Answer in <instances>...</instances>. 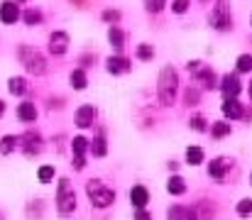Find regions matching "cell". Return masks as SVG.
Returning a JSON list of instances; mask_svg holds the SVG:
<instances>
[{
	"instance_id": "6da1fadb",
	"label": "cell",
	"mask_w": 252,
	"mask_h": 220,
	"mask_svg": "<svg viewBox=\"0 0 252 220\" xmlns=\"http://www.w3.org/2000/svg\"><path fill=\"white\" fill-rule=\"evenodd\" d=\"M157 93H159V103L169 108L176 103V93H179V71L174 66H164L159 71V81H157Z\"/></svg>"
},
{
	"instance_id": "7a4b0ae2",
	"label": "cell",
	"mask_w": 252,
	"mask_h": 220,
	"mask_svg": "<svg viewBox=\"0 0 252 220\" xmlns=\"http://www.w3.org/2000/svg\"><path fill=\"white\" fill-rule=\"evenodd\" d=\"M17 59H20V64H22L27 71L34 73V76L47 73V59H44V54H42V52H37L34 47L22 44V47L17 49Z\"/></svg>"
},
{
	"instance_id": "3957f363",
	"label": "cell",
	"mask_w": 252,
	"mask_h": 220,
	"mask_svg": "<svg viewBox=\"0 0 252 220\" xmlns=\"http://www.w3.org/2000/svg\"><path fill=\"white\" fill-rule=\"evenodd\" d=\"M211 27L216 32H230L233 30V15H230V0H216L211 10Z\"/></svg>"
},
{
	"instance_id": "277c9868",
	"label": "cell",
	"mask_w": 252,
	"mask_h": 220,
	"mask_svg": "<svg viewBox=\"0 0 252 220\" xmlns=\"http://www.w3.org/2000/svg\"><path fill=\"white\" fill-rule=\"evenodd\" d=\"M57 211H59V216H71L76 211V191L69 184V179H62L59 181V189H57Z\"/></svg>"
},
{
	"instance_id": "5b68a950",
	"label": "cell",
	"mask_w": 252,
	"mask_h": 220,
	"mask_svg": "<svg viewBox=\"0 0 252 220\" xmlns=\"http://www.w3.org/2000/svg\"><path fill=\"white\" fill-rule=\"evenodd\" d=\"M86 193L91 198V203L95 208H108L115 201V191H110L108 186H103L100 181H88L86 184Z\"/></svg>"
},
{
	"instance_id": "8992f818",
	"label": "cell",
	"mask_w": 252,
	"mask_h": 220,
	"mask_svg": "<svg viewBox=\"0 0 252 220\" xmlns=\"http://www.w3.org/2000/svg\"><path fill=\"white\" fill-rule=\"evenodd\" d=\"M69 44H71V39H69V34H66V32L57 30V32H52V34H49V54L62 57V54H66V52H69Z\"/></svg>"
},
{
	"instance_id": "52a82bcc",
	"label": "cell",
	"mask_w": 252,
	"mask_h": 220,
	"mask_svg": "<svg viewBox=\"0 0 252 220\" xmlns=\"http://www.w3.org/2000/svg\"><path fill=\"white\" fill-rule=\"evenodd\" d=\"M218 88L225 93V98H238V93L243 91V83L238 81V76H235V73H225V76L220 78Z\"/></svg>"
},
{
	"instance_id": "ba28073f",
	"label": "cell",
	"mask_w": 252,
	"mask_h": 220,
	"mask_svg": "<svg viewBox=\"0 0 252 220\" xmlns=\"http://www.w3.org/2000/svg\"><path fill=\"white\" fill-rule=\"evenodd\" d=\"M20 5H15V0H5L0 2V22L2 25H15L20 20Z\"/></svg>"
},
{
	"instance_id": "9c48e42d",
	"label": "cell",
	"mask_w": 252,
	"mask_h": 220,
	"mask_svg": "<svg viewBox=\"0 0 252 220\" xmlns=\"http://www.w3.org/2000/svg\"><path fill=\"white\" fill-rule=\"evenodd\" d=\"M230 166H233V159L220 157V159H213V161L208 164V174H211L216 181H223V179H225V174L230 171Z\"/></svg>"
},
{
	"instance_id": "30bf717a",
	"label": "cell",
	"mask_w": 252,
	"mask_h": 220,
	"mask_svg": "<svg viewBox=\"0 0 252 220\" xmlns=\"http://www.w3.org/2000/svg\"><path fill=\"white\" fill-rule=\"evenodd\" d=\"M105 69L113 76H120V73H127L132 69V62L127 57H108L105 59Z\"/></svg>"
},
{
	"instance_id": "8fae6325",
	"label": "cell",
	"mask_w": 252,
	"mask_h": 220,
	"mask_svg": "<svg viewBox=\"0 0 252 220\" xmlns=\"http://www.w3.org/2000/svg\"><path fill=\"white\" fill-rule=\"evenodd\" d=\"M220 110H223V115L230 118V120H240V118L245 115V108H243V103H238V98H225L223 105H220Z\"/></svg>"
},
{
	"instance_id": "7c38bea8",
	"label": "cell",
	"mask_w": 252,
	"mask_h": 220,
	"mask_svg": "<svg viewBox=\"0 0 252 220\" xmlns=\"http://www.w3.org/2000/svg\"><path fill=\"white\" fill-rule=\"evenodd\" d=\"M95 118H98V110L93 108V105H81L79 110H76V125L86 130V127H91L93 123H95Z\"/></svg>"
},
{
	"instance_id": "4fadbf2b",
	"label": "cell",
	"mask_w": 252,
	"mask_h": 220,
	"mask_svg": "<svg viewBox=\"0 0 252 220\" xmlns=\"http://www.w3.org/2000/svg\"><path fill=\"white\" fill-rule=\"evenodd\" d=\"M169 220H198V216H196V208L174 206V208H169Z\"/></svg>"
},
{
	"instance_id": "5bb4252c",
	"label": "cell",
	"mask_w": 252,
	"mask_h": 220,
	"mask_svg": "<svg viewBox=\"0 0 252 220\" xmlns=\"http://www.w3.org/2000/svg\"><path fill=\"white\" fill-rule=\"evenodd\" d=\"M130 201H132V206L135 208H145L147 206V201H150V193H147V189L145 186H132L130 189Z\"/></svg>"
},
{
	"instance_id": "9a60e30c",
	"label": "cell",
	"mask_w": 252,
	"mask_h": 220,
	"mask_svg": "<svg viewBox=\"0 0 252 220\" xmlns=\"http://www.w3.org/2000/svg\"><path fill=\"white\" fill-rule=\"evenodd\" d=\"M108 42H110L113 49L120 52V49L125 47V32H123L118 25H110V27H108Z\"/></svg>"
},
{
	"instance_id": "2e32d148",
	"label": "cell",
	"mask_w": 252,
	"mask_h": 220,
	"mask_svg": "<svg viewBox=\"0 0 252 220\" xmlns=\"http://www.w3.org/2000/svg\"><path fill=\"white\" fill-rule=\"evenodd\" d=\"M17 118L22 120V123H34L37 120V108H34V103H20L17 105Z\"/></svg>"
},
{
	"instance_id": "e0dca14e",
	"label": "cell",
	"mask_w": 252,
	"mask_h": 220,
	"mask_svg": "<svg viewBox=\"0 0 252 220\" xmlns=\"http://www.w3.org/2000/svg\"><path fill=\"white\" fill-rule=\"evenodd\" d=\"M22 22L27 25V27H34V25H42V20H44V15H42V10H37V7H30V10H25L22 15Z\"/></svg>"
},
{
	"instance_id": "ac0fdd59",
	"label": "cell",
	"mask_w": 252,
	"mask_h": 220,
	"mask_svg": "<svg viewBox=\"0 0 252 220\" xmlns=\"http://www.w3.org/2000/svg\"><path fill=\"white\" fill-rule=\"evenodd\" d=\"M7 91H10L12 95H25V93H27V81H25L22 76H12V78L7 81Z\"/></svg>"
},
{
	"instance_id": "d6986e66",
	"label": "cell",
	"mask_w": 252,
	"mask_h": 220,
	"mask_svg": "<svg viewBox=\"0 0 252 220\" xmlns=\"http://www.w3.org/2000/svg\"><path fill=\"white\" fill-rule=\"evenodd\" d=\"M69 81H71L74 91H84L86 86H88V76H86L84 69H74V71H71V76H69Z\"/></svg>"
},
{
	"instance_id": "ffe728a7",
	"label": "cell",
	"mask_w": 252,
	"mask_h": 220,
	"mask_svg": "<svg viewBox=\"0 0 252 220\" xmlns=\"http://www.w3.org/2000/svg\"><path fill=\"white\" fill-rule=\"evenodd\" d=\"M167 191L171 196H181V193H186V181L181 179V176H171L167 184Z\"/></svg>"
},
{
	"instance_id": "44dd1931",
	"label": "cell",
	"mask_w": 252,
	"mask_h": 220,
	"mask_svg": "<svg viewBox=\"0 0 252 220\" xmlns=\"http://www.w3.org/2000/svg\"><path fill=\"white\" fill-rule=\"evenodd\" d=\"M135 57H137L140 62H152V59H155V47H152V44H147V42H142V44H137Z\"/></svg>"
},
{
	"instance_id": "7402d4cb",
	"label": "cell",
	"mask_w": 252,
	"mask_h": 220,
	"mask_svg": "<svg viewBox=\"0 0 252 220\" xmlns=\"http://www.w3.org/2000/svg\"><path fill=\"white\" fill-rule=\"evenodd\" d=\"M186 161H189L191 166H198V164L203 161V149H201V147H189V149H186Z\"/></svg>"
},
{
	"instance_id": "603a6c76",
	"label": "cell",
	"mask_w": 252,
	"mask_h": 220,
	"mask_svg": "<svg viewBox=\"0 0 252 220\" xmlns=\"http://www.w3.org/2000/svg\"><path fill=\"white\" fill-rule=\"evenodd\" d=\"M230 123H213L211 125V135L216 137V140H220V137H225V135H230Z\"/></svg>"
},
{
	"instance_id": "cb8c5ba5",
	"label": "cell",
	"mask_w": 252,
	"mask_h": 220,
	"mask_svg": "<svg viewBox=\"0 0 252 220\" xmlns=\"http://www.w3.org/2000/svg\"><path fill=\"white\" fill-rule=\"evenodd\" d=\"M235 69H238V73H250L252 71V54H240L238 62H235Z\"/></svg>"
},
{
	"instance_id": "d4e9b609",
	"label": "cell",
	"mask_w": 252,
	"mask_h": 220,
	"mask_svg": "<svg viewBox=\"0 0 252 220\" xmlns=\"http://www.w3.org/2000/svg\"><path fill=\"white\" fill-rule=\"evenodd\" d=\"M88 149L93 152V157H105L108 145H105V140H103V137H95L93 142H88Z\"/></svg>"
},
{
	"instance_id": "484cf974",
	"label": "cell",
	"mask_w": 252,
	"mask_h": 220,
	"mask_svg": "<svg viewBox=\"0 0 252 220\" xmlns=\"http://www.w3.org/2000/svg\"><path fill=\"white\" fill-rule=\"evenodd\" d=\"M100 20L108 22V25H118V22L123 20V12H120V10H103V12H100Z\"/></svg>"
},
{
	"instance_id": "4316f807",
	"label": "cell",
	"mask_w": 252,
	"mask_h": 220,
	"mask_svg": "<svg viewBox=\"0 0 252 220\" xmlns=\"http://www.w3.org/2000/svg\"><path fill=\"white\" fill-rule=\"evenodd\" d=\"M15 147H17V137L5 135V137L0 140V154H10V152H15Z\"/></svg>"
},
{
	"instance_id": "83f0119b",
	"label": "cell",
	"mask_w": 252,
	"mask_h": 220,
	"mask_svg": "<svg viewBox=\"0 0 252 220\" xmlns=\"http://www.w3.org/2000/svg\"><path fill=\"white\" fill-rule=\"evenodd\" d=\"M71 149H74V154H76V157H84L86 149H88V140H86V137H81V135H79V137H74Z\"/></svg>"
},
{
	"instance_id": "f1b7e54d",
	"label": "cell",
	"mask_w": 252,
	"mask_h": 220,
	"mask_svg": "<svg viewBox=\"0 0 252 220\" xmlns=\"http://www.w3.org/2000/svg\"><path fill=\"white\" fill-rule=\"evenodd\" d=\"M145 7H147V12L157 15V12H162L167 7V0H145Z\"/></svg>"
},
{
	"instance_id": "f546056e",
	"label": "cell",
	"mask_w": 252,
	"mask_h": 220,
	"mask_svg": "<svg viewBox=\"0 0 252 220\" xmlns=\"http://www.w3.org/2000/svg\"><path fill=\"white\" fill-rule=\"evenodd\" d=\"M198 98H201V91H198V88H189V91L184 93V103H186V105H198Z\"/></svg>"
},
{
	"instance_id": "4dcf8cb0",
	"label": "cell",
	"mask_w": 252,
	"mask_h": 220,
	"mask_svg": "<svg viewBox=\"0 0 252 220\" xmlns=\"http://www.w3.org/2000/svg\"><path fill=\"white\" fill-rule=\"evenodd\" d=\"M37 179H39L42 184H49V181L54 179V166H39V171H37Z\"/></svg>"
},
{
	"instance_id": "1f68e13d",
	"label": "cell",
	"mask_w": 252,
	"mask_h": 220,
	"mask_svg": "<svg viewBox=\"0 0 252 220\" xmlns=\"http://www.w3.org/2000/svg\"><path fill=\"white\" fill-rule=\"evenodd\" d=\"M189 7H191V0H171V12H176V15L189 12Z\"/></svg>"
},
{
	"instance_id": "d6a6232c",
	"label": "cell",
	"mask_w": 252,
	"mask_h": 220,
	"mask_svg": "<svg viewBox=\"0 0 252 220\" xmlns=\"http://www.w3.org/2000/svg\"><path fill=\"white\" fill-rule=\"evenodd\" d=\"M189 125H191L196 132H203V130H206V118H203V115H193V118L189 120Z\"/></svg>"
},
{
	"instance_id": "836d02e7",
	"label": "cell",
	"mask_w": 252,
	"mask_h": 220,
	"mask_svg": "<svg viewBox=\"0 0 252 220\" xmlns=\"http://www.w3.org/2000/svg\"><path fill=\"white\" fill-rule=\"evenodd\" d=\"M238 213H240V216H250L252 213V201L250 198H245V201L238 203Z\"/></svg>"
},
{
	"instance_id": "e575fe53",
	"label": "cell",
	"mask_w": 252,
	"mask_h": 220,
	"mask_svg": "<svg viewBox=\"0 0 252 220\" xmlns=\"http://www.w3.org/2000/svg\"><path fill=\"white\" fill-rule=\"evenodd\" d=\"M135 220H152V218H150V213H147V211L142 208V211H137V216H135Z\"/></svg>"
},
{
	"instance_id": "d590c367",
	"label": "cell",
	"mask_w": 252,
	"mask_h": 220,
	"mask_svg": "<svg viewBox=\"0 0 252 220\" xmlns=\"http://www.w3.org/2000/svg\"><path fill=\"white\" fill-rule=\"evenodd\" d=\"M74 166H76V169H84V166H86V159H84V157H76V159H74Z\"/></svg>"
},
{
	"instance_id": "8d00e7d4",
	"label": "cell",
	"mask_w": 252,
	"mask_h": 220,
	"mask_svg": "<svg viewBox=\"0 0 252 220\" xmlns=\"http://www.w3.org/2000/svg\"><path fill=\"white\" fill-rule=\"evenodd\" d=\"M2 113H5V103L0 100V115H2Z\"/></svg>"
},
{
	"instance_id": "74e56055",
	"label": "cell",
	"mask_w": 252,
	"mask_h": 220,
	"mask_svg": "<svg viewBox=\"0 0 252 220\" xmlns=\"http://www.w3.org/2000/svg\"><path fill=\"white\" fill-rule=\"evenodd\" d=\"M250 98H252V81H250Z\"/></svg>"
},
{
	"instance_id": "f35d334b",
	"label": "cell",
	"mask_w": 252,
	"mask_h": 220,
	"mask_svg": "<svg viewBox=\"0 0 252 220\" xmlns=\"http://www.w3.org/2000/svg\"><path fill=\"white\" fill-rule=\"evenodd\" d=\"M15 2H27V0H15Z\"/></svg>"
},
{
	"instance_id": "ab89813d",
	"label": "cell",
	"mask_w": 252,
	"mask_h": 220,
	"mask_svg": "<svg viewBox=\"0 0 252 220\" xmlns=\"http://www.w3.org/2000/svg\"><path fill=\"white\" fill-rule=\"evenodd\" d=\"M203 2H208V0H203Z\"/></svg>"
},
{
	"instance_id": "60d3db41",
	"label": "cell",
	"mask_w": 252,
	"mask_h": 220,
	"mask_svg": "<svg viewBox=\"0 0 252 220\" xmlns=\"http://www.w3.org/2000/svg\"><path fill=\"white\" fill-rule=\"evenodd\" d=\"M250 181H252V176H250Z\"/></svg>"
}]
</instances>
